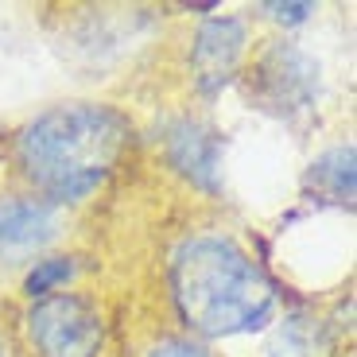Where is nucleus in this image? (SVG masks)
<instances>
[{
    "mask_svg": "<svg viewBox=\"0 0 357 357\" xmlns=\"http://www.w3.org/2000/svg\"><path fill=\"white\" fill-rule=\"evenodd\" d=\"M0 357H4V354H0Z\"/></svg>",
    "mask_w": 357,
    "mask_h": 357,
    "instance_id": "f8f14e48",
    "label": "nucleus"
},
{
    "mask_svg": "<svg viewBox=\"0 0 357 357\" xmlns=\"http://www.w3.org/2000/svg\"><path fill=\"white\" fill-rule=\"evenodd\" d=\"M314 93H319V70L291 43L268 47L252 66L249 98H257L260 109H268V113H303L314 105Z\"/></svg>",
    "mask_w": 357,
    "mask_h": 357,
    "instance_id": "20e7f679",
    "label": "nucleus"
},
{
    "mask_svg": "<svg viewBox=\"0 0 357 357\" xmlns=\"http://www.w3.org/2000/svg\"><path fill=\"white\" fill-rule=\"evenodd\" d=\"M171 287L183 319L198 334H245L264 326L276 291L268 276L225 237H198L183 245L171 268Z\"/></svg>",
    "mask_w": 357,
    "mask_h": 357,
    "instance_id": "f03ea898",
    "label": "nucleus"
},
{
    "mask_svg": "<svg viewBox=\"0 0 357 357\" xmlns=\"http://www.w3.org/2000/svg\"><path fill=\"white\" fill-rule=\"evenodd\" d=\"M268 12L276 20H303L307 12H314L311 4H268Z\"/></svg>",
    "mask_w": 357,
    "mask_h": 357,
    "instance_id": "9b49d317",
    "label": "nucleus"
},
{
    "mask_svg": "<svg viewBox=\"0 0 357 357\" xmlns=\"http://www.w3.org/2000/svg\"><path fill=\"white\" fill-rule=\"evenodd\" d=\"M59 210L47 198H4L0 202V252H31L54 237Z\"/></svg>",
    "mask_w": 357,
    "mask_h": 357,
    "instance_id": "423d86ee",
    "label": "nucleus"
},
{
    "mask_svg": "<svg viewBox=\"0 0 357 357\" xmlns=\"http://www.w3.org/2000/svg\"><path fill=\"white\" fill-rule=\"evenodd\" d=\"M171 163H175L183 175H190L195 183L210 187L218 178V163H222V144H218V132L195 125V121H183V125L171 128L167 140Z\"/></svg>",
    "mask_w": 357,
    "mask_h": 357,
    "instance_id": "0eeeda50",
    "label": "nucleus"
},
{
    "mask_svg": "<svg viewBox=\"0 0 357 357\" xmlns=\"http://www.w3.org/2000/svg\"><path fill=\"white\" fill-rule=\"evenodd\" d=\"M74 272L70 260H39L36 268H31V276H27V291L31 295H51L59 284H66Z\"/></svg>",
    "mask_w": 357,
    "mask_h": 357,
    "instance_id": "1a4fd4ad",
    "label": "nucleus"
},
{
    "mask_svg": "<svg viewBox=\"0 0 357 357\" xmlns=\"http://www.w3.org/2000/svg\"><path fill=\"white\" fill-rule=\"evenodd\" d=\"M27 334L39 357H93L101 346V314L82 295L51 291L31 307Z\"/></svg>",
    "mask_w": 357,
    "mask_h": 357,
    "instance_id": "7ed1b4c3",
    "label": "nucleus"
},
{
    "mask_svg": "<svg viewBox=\"0 0 357 357\" xmlns=\"http://www.w3.org/2000/svg\"><path fill=\"white\" fill-rule=\"evenodd\" d=\"M128 148V121L105 105H59L20 132L16 160L51 198H82L116 171Z\"/></svg>",
    "mask_w": 357,
    "mask_h": 357,
    "instance_id": "f257e3e1",
    "label": "nucleus"
},
{
    "mask_svg": "<svg viewBox=\"0 0 357 357\" xmlns=\"http://www.w3.org/2000/svg\"><path fill=\"white\" fill-rule=\"evenodd\" d=\"M152 357H210V354L195 342H163V346L152 349Z\"/></svg>",
    "mask_w": 357,
    "mask_h": 357,
    "instance_id": "9d476101",
    "label": "nucleus"
},
{
    "mask_svg": "<svg viewBox=\"0 0 357 357\" xmlns=\"http://www.w3.org/2000/svg\"><path fill=\"white\" fill-rule=\"evenodd\" d=\"M314 178H319V187L326 183V195H331L334 202H349V195H354V152H349V148H338V152L322 155L311 171V183Z\"/></svg>",
    "mask_w": 357,
    "mask_h": 357,
    "instance_id": "6e6552de",
    "label": "nucleus"
},
{
    "mask_svg": "<svg viewBox=\"0 0 357 357\" xmlns=\"http://www.w3.org/2000/svg\"><path fill=\"white\" fill-rule=\"evenodd\" d=\"M245 54V31L237 20H210V24L198 31L195 51H190V66H195V78L206 93L222 89L233 78L237 63Z\"/></svg>",
    "mask_w": 357,
    "mask_h": 357,
    "instance_id": "39448f33",
    "label": "nucleus"
}]
</instances>
